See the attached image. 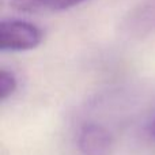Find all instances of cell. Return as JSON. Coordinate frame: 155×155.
<instances>
[{
	"label": "cell",
	"instance_id": "cell-1",
	"mask_svg": "<svg viewBox=\"0 0 155 155\" xmlns=\"http://www.w3.org/2000/svg\"><path fill=\"white\" fill-rule=\"evenodd\" d=\"M42 31L40 27L25 21H3L0 25L2 51H30L40 45Z\"/></svg>",
	"mask_w": 155,
	"mask_h": 155
},
{
	"label": "cell",
	"instance_id": "cell-2",
	"mask_svg": "<svg viewBox=\"0 0 155 155\" xmlns=\"http://www.w3.org/2000/svg\"><path fill=\"white\" fill-rule=\"evenodd\" d=\"M78 144L83 155H110L113 148V137L105 127L88 123L80 129Z\"/></svg>",
	"mask_w": 155,
	"mask_h": 155
},
{
	"label": "cell",
	"instance_id": "cell-3",
	"mask_svg": "<svg viewBox=\"0 0 155 155\" xmlns=\"http://www.w3.org/2000/svg\"><path fill=\"white\" fill-rule=\"evenodd\" d=\"M123 29L134 37L155 31V0H140L124 18Z\"/></svg>",
	"mask_w": 155,
	"mask_h": 155
},
{
	"label": "cell",
	"instance_id": "cell-4",
	"mask_svg": "<svg viewBox=\"0 0 155 155\" xmlns=\"http://www.w3.org/2000/svg\"><path fill=\"white\" fill-rule=\"evenodd\" d=\"M84 0H12L11 5L22 12L38 11H63L75 7Z\"/></svg>",
	"mask_w": 155,
	"mask_h": 155
},
{
	"label": "cell",
	"instance_id": "cell-5",
	"mask_svg": "<svg viewBox=\"0 0 155 155\" xmlns=\"http://www.w3.org/2000/svg\"><path fill=\"white\" fill-rule=\"evenodd\" d=\"M16 87H18V80L14 72L2 68L0 71V99L5 101L8 97H11L15 93Z\"/></svg>",
	"mask_w": 155,
	"mask_h": 155
},
{
	"label": "cell",
	"instance_id": "cell-6",
	"mask_svg": "<svg viewBox=\"0 0 155 155\" xmlns=\"http://www.w3.org/2000/svg\"><path fill=\"white\" fill-rule=\"evenodd\" d=\"M151 135L155 137V121L153 123V125H151Z\"/></svg>",
	"mask_w": 155,
	"mask_h": 155
}]
</instances>
